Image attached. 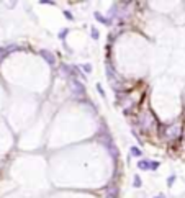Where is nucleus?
Returning <instances> with one entry per match:
<instances>
[{
    "label": "nucleus",
    "instance_id": "f257e3e1",
    "mask_svg": "<svg viewBox=\"0 0 185 198\" xmlns=\"http://www.w3.org/2000/svg\"><path fill=\"white\" fill-rule=\"evenodd\" d=\"M71 90H72V93H74V97H84L85 95V89H84V85H82L79 80L71 82Z\"/></svg>",
    "mask_w": 185,
    "mask_h": 198
},
{
    "label": "nucleus",
    "instance_id": "f03ea898",
    "mask_svg": "<svg viewBox=\"0 0 185 198\" xmlns=\"http://www.w3.org/2000/svg\"><path fill=\"white\" fill-rule=\"evenodd\" d=\"M39 56H43L44 59H46L49 64H53V66L56 64V57H54V54H51L49 51H46V49H41V51H39Z\"/></svg>",
    "mask_w": 185,
    "mask_h": 198
},
{
    "label": "nucleus",
    "instance_id": "7ed1b4c3",
    "mask_svg": "<svg viewBox=\"0 0 185 198\" xmlns=\"http://www.w3.org/2000/svg\"><path fill=\"white\" fill-rule=\"evenodd\" d=\"M167 134H169V138H177V136L180 134V126H178V124L169 126L167 128Z\"/></svg>",
    "mask_w": 185,
    "mask_h": 198
},
{
    "label": "nucleus",
    "instance_id": "20e7f679",
    "mask_svg": "<svg viewBox=\"0 0 185 198\" xmlns=\"http://www.w3.org/2000/svg\"><path fill=\"white\" fill-rule=\"evenodd\" d=\"M151 162H152V160H139V162H138V167H139V169L147 170V169H151Z\"/></svg>",
    "mask_w": 185,
    "mask_h": 198
},
{
    "label": "nucleus",
    "instance_id": "39448f33",
    "mask_svg": "<svg viewBox=\"0 0 185 198\" xmlns=\"http://www.w3.org/2000/svg\"><path fill=\"white\" fill-rule=\"evenodd\" d=\"M95 17H97V20H98L100 23H103V25H110V20H108V18H105V17H102L100 13H95Z\"/></svg>",
    "mask_w": 185,
    "mask_h": 198
},
{
    "label": "nucleus",
    "instance_id": "423d86ee",
    "mask_svg": "<svg viewBox=\"0 0 185 198\" xmlns=\"http://www.w3.org/2000/svg\"><path fill=\"white\" fill-rule=\"evenodd\" d=\"M131 154H133V156H141V149L136 147V146H133V147H131Z\"/></svg>",
    "mask_w": 185,
    "mask_h": 198
},
{
    "label": "nucleus",
    "instance_id": "0eeeda50",
    "mask_svg": "<svg viewBox=\"0 0 185 198\" xmlns=\"http://www.w3.org/2000/svg\"><path fill=\"white\" fill-rule=\"evenodd\" d=\"M90 35H92V38L93 39H98V30H97V28H92V30H90Z\"/></svg>",
    "mask_w": 185,
    "mask_h": 198
},
{
    "label": "nucleus",
    "instance_id": "6e6552de",
    "mask_svg": "<svg viewBox=\"0 0 185 198\" xmlns=\"http://www.w3.org/2000/svg\"><path fill=\"white\" fill-rule=\"evenodd\" d=\"M107 191H108V195H110V197H116V190H115V187H108Z\"/></svg>",
    "mask_w": 185,
    "mask_h": 198
},
{
    "label": "nucleus",
    "instance_id": "1a4fd4ad",
    "mask_svg": "<svg viewBox=\"0 0 185 198\" xmlns=\"http://www.w3.org/2000/svg\"><path fill=\"white\" fill-rule=\"evenodd\" d=\"M82 69H84L87 74H89V72H92V66H90V64H84V66H82Z\"/></svg>",
    "mask_w": 185,
    "mask_h": 198
},
{
    "label": "nucleus",
    "instance_id": "9d476101",
    "mask_svg": "<svg viewBox=\"0 0 185 198\" xmlns=\"http://www.w3.org/2000/svg\"><path fill=\"white\" fill-rule=\"evenodd\" d=\"M134 187H141V178H139V175L134 177Z\"/></svg>",
    "mask_w": 185,
    "mask_h": 198
},
{
    "label": "nucleus",
    "instance_id": "9b49d317",
    "mask_svg": "<svg viewBox=\"0 0 185 198\" xmlns=\"http://www.w3.org/2000/svg\"><path fill=\"white\" fill-rule=\"evenodd\" d=\"M174 182H175V175H172V177H169V178H167V185H169V187H171Z\"/></svg>",
    "mask_w": 185,
    "mask_h": 198
},
{
    "label": "nucleus",
    "instance_id": "f8f14e48",
    "mask_svg": "<svg viewBox=\"0 0 185 198\" xmlns=\"http://www.w3.org/2000/svg\"><path fill=\"white\" fill-rule=\"evenodd\" d=\"M157 167H159V162H156V160H152V162H151V169H152V170H156Z\"/></svg>",
    "mask_w": 185,
    "mask_h": 198
},
{
    "label": "nucleus",
    "instance_id": "ddd939ff",
    "mask_svg": "<svg viewBox=\"0 0 185 198\" xmlns=\"http://www.w3.org/2000/svg\"><path fill=\"white\" fill-rule=\"evenodd\" d=\"M64 15H66V18H67V20H74V17H72L71 12H66V10H64Z\"/></svg>",
    "mask_w": 185,
    "mask_h": 198
},
{
    "label": "nucleus",
    "instance_id": "4468645a",
    "mask_svg": "<svg viewBox=\"0 0 185 198\" xmlns=\"http://www.w3.org/2000/svg\"><path fill=\"white\" fill-rule=\"evenodd\" d=\"M67 31H69V30H62V31H61V33H59V38H61V39H62V38H64V36H66V35H67Z\"/></svg>",
    "mask_w": 185,
    "mask_h": 198
},
{
    "label": "nucleus",
    "instance_id": "2eb2a0df",
    "mask_svg": "<svg viewBox=\"0 0 185 198\" xmlns=\"http://www.w3.org/2000/svg\"><path fill=\"white\" fill-rule=\"evenodd\" d=\"M156 198H164V195H159V197H156Z\"/></svg>",
    "mask_w": 185,
    "mask_h": 198
}]
</instances>
